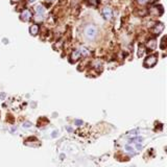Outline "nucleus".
Returning <instances> with one entry per match:
<instances>
[{"label": "nucleus", "mask_w": 167, "mask_h": 167, "mask_svg": "<svg viewBox=\"0 0 167 167\" xmlns=\"http://www.w3.org/2000/svg\"><path fill=\"white\" fill-rule=\"evenodd\" d=\"M87 2L91 4L92 6H97L98 5V0H87Z\"/></svg>", "instance_id": "12"}, {"label": "nucleus", "mask_w": 167, "mask_h": 167, "mask_svg": "<svg viewBox=\"0 0 167 167\" xmlns=\"http://www.w3.org/2000/svg\"><path fill=\"white\" fill-rule=\"evenodd\" d=\"M33 1H35V0H30V2H33Z\"/></svg>", "instance_id": "23"}, {"label": "nucleus", "mask_w": 167, "mask_h": 167, "mask_svg": "<svg viewBox=\"0 0 167 167\" xmlns=\"http://www.w3.org/2000/svg\"><path fill=\"white\" fill-rule=\"evenodd\" d=\"M32 125H33L32 122H25V123H23V126H24V127H30Z\"/></svg>", "instance_id": "16"}, {"label": "nucleus", "mask_w": 167, "mask_h": 167, "mask_svg": "<svg viewBox=\"0 0 167 167\" xmlns=\"http://www.w3.org/2000/svg\"><path fill=\"white\" fill-rule=\"evenodd\" d=\"M29 33L32 36H37L39 33V25L38 24H34L29 27Z\"/></svg>", "instance_id": "8"}, {"label": "nucleus", "mask_w": 167, "mask_h": 167, "mask_svg": "<svg viewBox=\"0 0 167 167\" xmlns=\"http://www.w3.org/2000/svg\"><path fill=\"white\" fill-rule=\"evenodd\" d=\"M145 53V49H144V47H142V46H140L139 47V51H138V56H142L143 54Z\"/></svg>", "instance_id": "13"}, {"label": "nucleus", "mask_w": 167, "mask_h": 167, "mask_svg": "<svg viewBox=\"0 0 167 167\" xmlns=\"http://www.w3.org/2000/svg\"><path fill=\"white\" fill-rule=\"evenodd\" d=\"M56 135H57V133H56V132H53V133H52V137H55Z\"/></svg>", "instance_id": "21"}, {"label": "nucleus", "mask_w": 167, "mask_h": 167, "mask_svg": "<svg viewBox=\"0 0 167 167\" xmlns=\"http://www.w3.org/2000/svg\"><path fill=\"white\" fill-rule=\"evenodd\" d=\"M30 18H32V13H30V11H28V9H24L20 15V19L22 21H25V22L29 21Z\"/></svg>", "instance_id": "3"}, {"label": "nucleus", "mask_w": 167, "mask_h": 167, "mask_svg": "<svg viewBox=\"0 0 167 167\" xmlns=\"http://www.w3.org/2000/svg\"><path fill=\"white\" fill-rule=\"evenodd\" d=\"M165 40H166V37H163V39H162V45H161L162 48H165Z\"/></svg>", "instance_id": "17"}, {"label": "nucleus", "mask_w": 167, "mask_h": 167, "mask_svg": "<svg viewBox=\"0 0 167 167\" xmlns=\"http://www.w3.org/2000/svg\"><path fill=\"white\" fill-rule=\"evenodd\" d=\"M137 2L139 4H141V5H145V4H147L149 2V0H137Z\"/></svg>", "instance_id": "15"}, {"label": "nucleus", "mask_w": 167, "mask_h": 167, "mask_svg": "<svg viewBox=\"0 0 167 167\" xmlns=\"http://www.w3.org/2000/svg\"><path fill=\"white\" fill-rule=\"evenodd\" d=\"M102 15H103V17H104V19H107V20H110L111 18H112V16H113V13H112V9L110 8V7H104L103 9H102Z\"/></svg>", "instance_id": "4"}, {"label": "nucleus", "mask_w": 167, "mask_h": 167, "mask_svg": "<svg viewBox=\"0 0 167 167\" xmlns=\"http://www.w3.org/2000/svg\"><path fill=\"white\" fill-rule=\"evenodd\" d=\"M146 47L149 50H155L156 47H157V41H156V39H150L147 42V44H146Z\"/></svg>", "instance_id": "6"}, {"label": "nucleus", "mask_w": 167, "mask_h": 167, "mask_svg": "<svg viewBox=\"0 0 167 167\" xmlns=\"http://www.w3.org/2000/svg\"><path fill=\"white\" fill-rule=\"evenodd\" d=\"M157 56L156 55H150L148 57H146V60L144 61V65L146 67H153L157 64Z\"/></svg>", "instance_id": "2"}, {"label": "nucleus", "mask_w": 167, "mask_h": 167, "mask_svg": "<svg viewBox=\"0 0 167 167\" xmlns=\"http://www.w3.org/2000/svg\"><path fill=\"white\" fill-rule=\"evenodd\" d=\"M125 150H127V151H134V148H132L131 146H125Z\"/></svg>", "instance_id": "19"}, {"label": "nucleus", "mask_w": 167, "mask_h": 167, "mask_svg": "<svg viewBox=\"0 0 167 167\" xmlns=\"http://www.w3.org/2000/svg\"><path fill=\"white\" fill-rule=\"evenodd\" d=\"M0 98H1V99H4V98H5V93H1V94H0Z\"/></svg>", "instance_id": "20"}, {"label": "nucleus", "mask_w": 167, "mask_h": 167, "mask_svg": "<svg viewBox=\"0 0 167 167\" xmlns=\"http://www.w3.org/2000/svg\"><path fill=\"white\" fill-rule=\"evenodd\" d=\"M80 52H81V54H82V55H84V56H88V55L90 54L89 50H88L87 48H84V47H82V48L80 49Z\"/></svg>", "instance_id": "11"}, {"label": "nucleus", "mask_w": 167, "mask_h": 167, "mask_svg": "<svg viewBox=\"0 0 167 167\" xmlns=\"http://www.w3.org/2000/svg\"><path fill=\"white\" fill-rule=\"evenodd\" d=\"M67 130H68V132H72V129H71L70 126H68V127H67Z\"/></svg>", "instance_id": "22"}, {"label": "nucleus", "mask_w": 167, "mask_h": 167, "mask_svg": "<svg viewBox=\"0 0 167 167\" xmlns=\"http://www.w3.org/2000/svg\"><path fill=\"white\" fill-rule=\"evenodd\" d=\"M85 34H86V37L89 39V40H94L97 36V28L95 25H92L90 24L86 27L85 29Z\"/></svg>", "instance_id": "1"}, {"label": "nucleus", "mask_w": 167, "mask_h": 167, "mask_svg": "<svg viewBox=\"0 0 167 167\" xmlns=\"http://www.w3.org/2000/svg\"><path fill=\"white\" fill-rule=\"evenodd\" d=\"M163 29H164V25L162 23H158V24H156L153 27V29H151V33L155 34V35H159L160 33H162Z\"/></svg>", "instance_id": "5"}, {"label": "nucleus", "mask_w": 167, "mask_h": 167, "mask_svg": "<svg viewBox=\"0 0 167 167\" xmlns=\"http://www.w3.org/2000/svg\"><path fill=\"white\" fill-rule=\"evenodd\" d=\"M82 56V54H81V52H80V50H73L72 51V53H71V56H70V60L72 61V62H74V61H77L80 57Z\"/></svg>", "instance_id": "7"}, {"label": "nucleus", "mask_w": 167, "mask_h": 167, "mask_svg": "<svg viewBox=\"0 0 167 167\" xmlns=\"http://www.w3.org/2000/svg\"><path fill=\"white\" fill-rule=\"evenodd\" d=\"M142 141H143V139L140 138V137H138V138H133V139L130 140V142H142Z\"/></svg>", "instance_id": "14"}, {"label": "nucleus", "mask_w": 167, "mask_h": 167, "mask_svg": "<svg viewBox=\"0 0 167 167\" xmlns=\"http://www.w3.org/2000/svg\"><path fill=\"white\" fill-rule=\"evenodd\" d=\"M149 11H150V14H154V15H156V16H158V15H161V14H162V13L158 12V11H159V6H154V7H151Z\"/></svg>", "instance_id": "10"}, {"label": "nucleus", "mask_w": 167, "mask_h": 167, "mask_svg": "<svg viewBox=\"0 0 167 167\" xmlns=\"http://www.w3.org/2000/svg\"><path fill=\"white\" fill-rule=\"evenodd\" d=\"M75 124H76V125H82V124H83V121L76 119V120H75Z\"/></svg>", "instance_id": "18"}, {"label": "nucleus", "mask_w": 167, "mask_h": 167, "mask_svg": "<svg viewBox=\"0 0 167 167\" xmlns=\"http://www.w3.org/2000/svg\"><path fill=\"white\" fill-rule=\"evenodd\" d=\"M36 14L39 15V16H42V15L45 14V7L42 6V5H38L36 7Z\"/></svg>", "instance_id": "9"}]
</instances>
